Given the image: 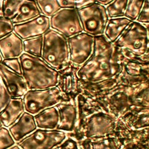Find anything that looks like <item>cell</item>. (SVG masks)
I'll list each match as a JSON object with an SVG mask.
<instances>
[{
  "instance_id": "cell-1",
  "label": "cell",
  "mask_w": 149,
  "mask_h": 149,
  "mask_svg": "<svg viewBox=\"0 0 149 149\" xmlns=\"http://www.w3.org/2000/svg\"><path fill=\"white\" fill-rule=\"evenodd\" d=\"M122 60L119 49L113 43L104 35L95 36L93 53L80 66L77 74L85 83L116 79L122 71Z\"/></svg>"
},
{
  "instance_id": "cell-2",
  "label": "cell",
  "mask_w": 149,
  "mask_h": 149,
  "mask_svg": "<svg viewBox=\"0 0 149 149\" xmlns=\"http://www.w3.org/2000/svg\"><path fill=\"white\" fill-rule=\"evenodd\" d=\"M19 59L22 76L28 90L45 89L57 85L58 71L50 66L41 57L23 52Z\"/></svg>"
},
{
  "instance_id": "cell-3",
  "label": "cell",
  "mask_w": 149,
  "mask_h": 149,
  "mask_svg": "<svg viewBox=\"0 0 149 149\" xmlns=\"http://www.w3.org/2000/svg\"><path fill=\"white\" fill-rule=\"evenodd\" d=\"M113 44L123 57L149 62L148 24L132 21Z\"/></svg>"
},
{
  "instance_id": "cell-4",
  "label": "cell",
  "mask_w": 149,
  "mask_h": 149,
  "mask_svg": "<svg viewBox=\"0 0 149 149\" xmlns=\"http://www.w3.org/2000/svg\"><path fill=\"white\" fill-rule=\"evenodd\" d=\"M117 118L102 109L95 112L76 123L72 132L67 133L77 141L88 138L113 134Z\"/></svg>"
},
{
  "instance_id": "cell-5",
  "label": "cell",
  "mask_w": 149,
  "mask_h": 149,
  "mask_svg": "<svg viewBox=\"0 0 149 149\" xmlns=\"http://www.w3.org/2000/svg\"><path fill=\"white\" fill-rule=\"evenodd\" d=\"M68 38L50 29L42 36L41 58L50 66L59 70L69 61Z\"/></svg>"
},
{
  "instance_id": "cell-6",
  "label": "cell",
  "mask_w": 149,
  "mask_h": 149,
  "mask_svg": "<svg viewBox=\"0 0 149 149\" xmlns=\"http://www.w3.org/2000/svg\"><path fill=\"white\" fill-rule=\"evenodd\" d=\"M145 83L137 86H126L118 83L110 90L103 97L99 100L105 109L116 118L123 115L134 104L133 98L136 92L144 85Z\"/></svg>"
},
{
  "instance_id": "cell-7",
  "label": "cell",
  "mask_w": 149,
  "mask_h": 149,
  "mask_svg": "<svg viewBox=\"0 0 149 149\" xmlns=\"http://www.w3.org/2000/svg\"><path fill=\"white\" fill-rule=\"evenodd\" d=\"M22 98L24 111L33 115L59 102L70 101L56 86L45 89L28 90Z\"/></svg>"
},
{
  "instance_id": "cell-8",
  "label": "cell",
  "mask_w": 149,
  "mask_h": 149,
  "mask_svg": "<svg viewBox=\"0 0 149 149\" xmlns=\"http://www.w3.org/2000/svg\"><path fill=\"white\" fill-rule=\"evenodd\" d=\"M83 31L93 37L104 35L108 20L105 6L92 2L77 9Z\"/></svg>"
},
{
  "instance_id": "cell-9",
  "label": "cell",
  "mask_w": 149,
  "mask_h": 149,
  "mask_svg": "<svg viewBox=\"0 0 149 149\" xmlns=\"http://www.w3.org/2000/svg\"><path fill=\"white\" fill-rule=\"evenodd\" d=\"M67 133L57 129H36L17 144L22 149H52L66 138Z\"/></svg>"
},
{
  "instance_id": "cell-10",
  "label": "cell",
  "mask_w": 149,
  "mask_h": 149,
  "mask_svg": "<svg viewBox=\"0 0 149 149\" xmlns=\"http://www.w3.org/2000/svg\"><path fill=\"white\" fill-rule=\"evenodd\" d=\"M49 20L51 29L67 38L83 31L76 8H61Z\"/></svg>"
},
{
  "instance_id": "cell-11",
  "label": "cell",
  "mask_w": 149,
  "mask_h": 149,
  "mask_svg": "<svg viewBox=\"0 0 149 149\" xmlns=\"http://www.w3.org/2000/svg\"><path fill=\"white\" fill-rule=\"evenodd\" d=\"M122 58V71L118 76L119 83L133 86L148 82L149 62L127 59L123 56Z\"/></svg>"
},
{
  "instance_id": "cell-12",
  "label": "cell",
  "mask_w": 149,
  "mask_h": 149,
  "mask_svg": "<svg viewBox=\"0 0 149 149\" xmlns=\"http://www.w3.org/2000/svg\"><path fill=\"white\" fill-rule=\"evenodd\" d=\"M80 66L70 61L58 70V83L56 86L61 92L72 101L83 92L81 80L77 74Z\"/></svg>"
},
{
  "instance_id": "cell-13",
  "label": "cell",
  "mask_w": 149,
  "mask_h": 149,
  "mask_svg": "<svg viewBox=\"0 0 149 149\" xmlns=\"http://www.w3.org/2000/svg\"><path fill=\"white\" fill-rule=\"evenodd\" d=\"M68 44L69 61L80 66L93 53L94 37L82 31L68 38Z\"/></svg>"
},
{
  "instance_id": "cell-14",
  "label": "cell",
  "mask_w": 149,
  "mask_h": 149,
  "mask_svg": "<svg viewBox=\"0 0 149 149\" xmlns=\"http://www.w3.org/2000/svg\"><path fill=\"white\" fill-rule=\"evenodd\" d=\"M50 29L49 17L40 15L26 22L13 24V31L23 40L43 36Z\"/></svg>"
},
{
  "instance_id": "cell-15",
  "label": "cell",
  "mask_w": 149,
  "mask_h": 149,
  "mask_svg": "<svg viewBox=\"0 0 149 149\" xmlns=\"http://www.w3.org/2000/svg\"><path fill=\"white\" fill-rule=\"evenodd\" d=\"M0 76L11 98L22 97L28 90L22 75L12 71L0 63Z\"/></svg>"
},
{
  "instance_id": "cell-16",
  "label": "cell",
  "mask_w": 149,
  "mask_h": 149,
  "mask_svg": "<svg viewBox=\"0 0 149 149\" xmlns=\"http://www.w3.org/2000/svg\"><path fill=\"white\" fill-rule=\"evenodd\" d=\"M55 106L59 112V123L56 129L68 133L72 132L77 120L76 102H62Z\"/></svg>"
},
{
  "instance_id": "cell-17",
  "label": "cell",
  "mask_w": 149,
  "mask_h": 149,
  "mask_svg": "<svg viewBox=\"0 0 149 149\" xmlns=\"http://www.w3.org/2000/svg\"><path fill=\"white\" fill-rule=\"evenodd\" d=\"M117 119L130 129L140 130L148 127L149 107L133 106Z\"/></svg>"
},
{
  "instance_id": "cell-18",
  "label": "cell",
  "mask_w": 149,
  "mask_h": 149,
  "mask_svg": "<svg viewBox=\"0 0 149 149\" xmlns=\"http://www.w3.org/2000/svg\"><path fill=\"white\" fill-rule=\"evenodd\" d=\"M79 149H120L122 141L113 134L95 137L77 141Z\"/></svg>"
},
{
  "instance_id": "cell-19",
  "label": "cell",
  "mask_w": 149,
  "mask_h": 149,
  "mask_svg": "<svg viewBox=\"0 0 149 149\" xmlns=\"http://www.w3.org/2000/svg\"><path fill=\"white\" fill-rule=\"evenodd\" d=\"M37 128L34 115L24 111L8 129L15 143H17Z\"/></svg>"
},
{
  "instance_id": "cell-20",
  "label": "cell",
  "mask_w": 149,
  "mask_h": 149,
  "mask_svg": "<svg viewBox=\"0 0 149 149\" xmlns=\"http://www.w3.org/2000/svg\"><path fill=\"white\" fill-rule=\"evenodd\" d=\"M23 53V40L13 31L0 39V54L2 59L19 58Z\"/></svg>"
},
{
  "instance_id": "cell-21",
  "label": "cell",
  "mask_w": 149,
  "mask_h": 149,
  "mask_svg": "<svg viewBox=\"0 0 149 149\" xmlns=\"http://www.w3.org/2000/svg\"><path fill=\"white\" fill-rule=\"evenodd\" d=\"M24 112L22 97L11 98L0 113V122L5 127L13 125Z\"/></svg>"
},
{
  "instance_id": "cell-22",
  "label": "cell",
  "mask_w": 149,
  "mask_h": 149,
  "mask_svg": "<svg viewBox=\"0 0 149 149\" xmlns=\"http://www.w3.org/2000/svg\"><path fill=\"white\" fill-rule=\"evenodd\" d=\"M132 22V20L125 16L110 17L107 22L104 36L109 42L114 43Z\"/></svg>"
},
{
  "instance_id": "cell-23",
  "label": "cell",
  "mask_w": 149,
  "mask_h": 149,
  "mask_svg": "<svg viewBox=\"0 0 149 149\" xmlns=\"http://www.w3.org/2000/svg\"><path fill=\"white\" fill-rule=\"evenodd\" d=\"M40 12L35 0H23L10 19L13 24L21 23L39 16Z\"/></svg>"
},
{
  "instance_id": "cell-24",
  "label": "cell",
  "mask_w": 149,
  "mask_h": 149,
  "mask_svg": "<svg viewBox=\"0 0 149 149\" xmlns=\"http://www.w3.org/2000/svg\"><path fill=\"white\" fill-rule=\"evenodd\" d=\"M37 127L56 129L59 123V112L55 106L47 108L34 115Z\"/></svg>"
},
{
  "instance_id": "cell-25",
  "label": "cell",
  "mask_w": 149,
  "mask_h": 149,
  "mask_svg": "<svg viewBox=\"0 0 149 149\" xmlns=\"http://www.w3.org/2000/svg\"><path fill=\"white\" fill-rule=\"evenodd\" d=\"M120 149H149L148 127L136 130L130 138L123 142Z\"/></svg>"
},
{
  "instance_id": "cell-26",
  "label": "cell",
  "mask_w": 149,
  "mask_h": 149,
  "mask_svg": "<svg viewBox=\"0 0 149 149\" xmlns=\"http://www.w3.org/2000/svg\"><path fill=\"white\" fill-rule=\"evenodd\" d=\"M23 52L41 57L42 48V36L29 38L23 40Z\"/></svg>"
},
{
  "instance_id": "cell-27",
  "label": "cell",
  "mask_w": 149,
  "mask_h": 149,
  "mask_svg": "<svg viewBox=\"0 0 149 149\" xmlns=\"http://www.w3.org/2000/svg\"><path fill=\"white\" fill-rule=\"evenodd\" d=\"M41 15L50 17L61 8L58 0H35Z\"/></svg>"
},
{
  "instance_id": "cell-28",
  "label": "cell",
  "mask_w": 149,
  "mask_h": 149,
  "mask_svg": "<svg viewBox=\"0 0 149 149\" xmlns=\"http://www.w3.org/2000/svg\"><path fill=\"white\" fill-rule=\"evenodd\" d=\"M129 0H113L105 6L109 18L125 16Z\"/></svg>"
},
{
  "instance_id": "cell-29",
  "label": "cell",
  "mask_w": 149,
  "mask_h": 149,
  "mask_svg": "<svg viewBox=\"0 0 149 149\" xmlns=\"http://www.w3.org/2000/svg\"><path fill=\"white\" fill-rule=\"evenodd\" d=\"M146 0H129L125 16L132 21H136Z\"/></svg>"
},
{
  "instance_id": "cell-30",
  "label": "cell",
  "mask_w": 149,
  "mask_h": 149,
  "mask_svg": "<svg viewBox=\"0 0 149 149\" xmlns=\"http://www.w3.org/2000/svg\"><path fill=\"white\" fill-rule=\"evenodd\" d=\"M9 130L7 127H0V149H8L15 144Z\"/></svg>"
},
{
  "instance_id": "cell-31",
  "label": "cell",
  "mask_w": 149,
  "mask_h": 149,
  "mask_svg": "<svg viewBox=\"0 0 149 149\" xmlns=\"http://www.w3.org/2000/svg\"><path fill=\"white\" fill-rule=\"evenodd\" d=\"M23 1V0H3V17L10 19L13 16L17 6Z\"/></svg>"
},
{
  "instance_id": "cell-32",
  "label": "cell",
  "mask_w": 149,
  "mask_h": 149,
  "mask_svg": "<svg viewBox=\"0 0 149 149\" xmlns=\"http://www.w3.org/2000/svg\"><path fill=\"white\" fill-rule=\"evenodd\" d=\"M61 8H73L79 9L88 3L94 2V0H58Z\"/></svg>"
},
{
  "instance_id": "cell-33",
  "label": "cell",
  "mask_w": 149,
  "mask_h": 149,
  "mask_svg": "<svg viewBox=\"0 0 149 149\" xmlns=\"http://www.w3.org/2000/svg\"><path fill=\"white\" fill-rule=\"evenodd\" d=\"M13 24L11 20L3 16L0 17V39L12 33Z\"/></svg>"
},
{
  "instance_id": "cell-34",
  "label": "cell",
  "mask_w": 149,
  "mask_h": 149,
  "mask_svg": "<svg viewBox=\"0 0 149 149\" xmlns=\"http://www.w3.org/2000/svg\"><path fill=\"white\" fill-rule=\"evenodd\" d=\"M1 63L4 65L12 71L18 74L22 75L21 65L19 58L2 59Z\"/></svg>"
},
{
  "instance_id": "cell-35",
  "label": "cell",
  "mask_w": 149,
  "mask_h": 149,
  "mask_svg": "<svg viewBox=\"0 0 149 149\" xmlns=\"http://www.w3.org/2000/svg\"><path fill=\"white\" fill-rule=\"evenodd\" d=\"M11 97L9 94L0 76V113L8 103Z\"/></svg>"
},
{
  "instance_id": "cell-36",
  "label": "cell",
  "mask_w": 149,
  "mask_h": 149,
  "mask_svg": "<svg viewBox=\"0 0 149 149\" xmlns=\"http://www.w3.org/2000/svg\"><path fill=\"white\" fill-rule=\"evenodd\" d=\"M136 21L143 24H149V0L145 1Z\"/></svg>"
},
{
  "instance_id": "cell-37",
  "label": "cell",
  "mask_w": 149,
  "mask_h": 149,
  "mask_svg": "<svg viewBox=\"0 0 149 149\" xmlns=\"http://www.w3.org/2000/svg\"><path fill=\"white\" fill-rule=\"evenodd\" d=\"M58 146L59 149H79L77 141L68 136H67L65 140Z\"/></svg>"
},
{
  "instance_id": "cell-38",
  "label": "cell",
  "mask_w": 149,
  "mask_h": 149,
  "mask_svg": "<svg viewBox=\"0 0 149 149\" xmlns=\"http://www.w3.org/2000/svg\"><path fill=\"white\" fill-rule=\"evenodd\" d=\"M113 0H94V2L98 3L100 5L106 6L108 4H109Z\"/></svg>"
},
{
  "instance_id": "cell-39",
  "label": "cell",
  "mask_w": 149,
  "mask_h": 149,
  "mask_svg": "<svg viewBox=\"0 0 149 149\" xmlns=\"http://www.w3.org/2000/svg\"><path fill=\"white\" fill-rule=\"evenodd\" d=\"M3 0H0V17L3 16Z\"/></svg>"
},
{
  "instance_id": "cell-40",
  "label": "cell",
  "mask_w": 149,
  "mask_h": 149,
  "mask_svg": "<svg viewBox=\"0 0 149 149\" xmlns=\"http://www.w3.org/2000/svg\"><path fill=\"white\" fill-rule=\"evenodd\" d=\"M8 149H22V148L17 144H15Z\"/></svg>"
},
{
  "instance_id": "cell-41",
  "label": "cell",
  "mask_w": 149,
  "mask_h": 149,
  "mask_svg": "<svg viewBox=\"0 0 149 149\" xmlns=\"http://www.w3.org/2000/svg\"><path fill=\"white\" fill-rule=\"evenodd\" d=\"M2 56L1 55V54H0V63H1L2 62Z\"/></svg>"
},
{
  "instance_id": "cell-42",
  "label": "cell",
  "mask_w": 149,
  "mask_h": 149,
  "mask_svg": "<svg viewBox=\"0 0 149 149\" xmlns=\"http://www.w3.org/2000/svg\"><path fill=\"white\" fill-rule=\"evenodd\" d=\"M52 149H59V146H56V147H54V148H52Z\"/></svg>"
},
{
  "instance_id": "cell-43",
  "label": "cell",
  "mask_w": 149,
  "mask_h": 149,
  "mask_svg": "<svg viewBox=\"0 0 149 149\" xmlns=\"http://www.w3.org/2000/svg\"><path fill=\"white\" fill-rule=\"evenodd\" d=\"M1 126H2V124H1V122H0V127H1Z\"/></svg>"
}]
</instances>
